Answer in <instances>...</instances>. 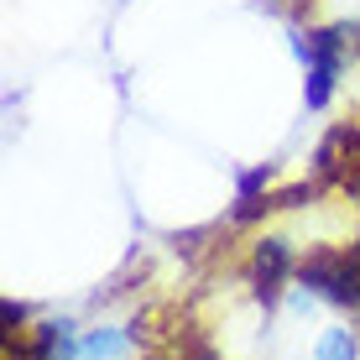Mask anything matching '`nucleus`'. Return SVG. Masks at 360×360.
<instances>
[{"label":"nucleus","mask_w":360,"mask_h":360,"mask_svg":"<svg viewBox=\"0 0 360 360\" xmlns=\"http://www.w3.org/2000/svg\"><path fill=\"white\" fill-rule=\"evenodd\" d=\"M314 360H355V334L350 329H324Z\"/></svg>","instance_id":"obj_5"},{"label":"nucleus","mask_w":360,"mask_h":360,"mask_svg":"<svg viewBox=\"0 0 360 360\" xmlns=\"http://www.w3.org/2000/svg\"><path fill=\"white\" fill-rule=\"evenodd\" d=\"M288 271H292V245L277 240V235H266V240L256 245V256H251L256 297H262V303H271V297L282 292V282H288Z\"/></svg>","instance_id":"obj_3"},{"label":"nucleus","mask_w":360,"mask_h":360,"mask_svg":"<svg viewBox=\"0 0 360 360\" xmlns=\"http://www.w3.org/2000/svg\"><path fill=\"white\" fill-rule=\"evenodd\" d=\"M360 37V27H314L308 37H297V53L308 63V84H303V99L308 110H324L334 99V84L345 73V58H350V42Z\"/></svg>","instance_id":"obj_1"},{"label":"nucleus","mask_w":360,"mask_h":360,"mask_svg":"<svg viewBox=\"0 0 360 360\" xmlns=\"http://www.w3.org/2000/svg\"><path fill=\"white\" fill-rule=\"evenodd\" d=\"M297 277L329 303L360 308V245H350V251H314L297 266Z\"/></svg>","instance_id":"obj_2"},{"label":"nucleus","mask_w":360,"mask_h":360,"mask_svg":"<svg viewBox=\"0 0 360 360\" xmlns=\"http://www.w3.org/2000/svg\"><path fill=\"white\" fill-rule=\"evenodd\" d=\"M131 355H136V329L120 324H99L79 334V350H73V360H131Z\"/></svg>","instance_id":"obj_4"}]
</instances>
